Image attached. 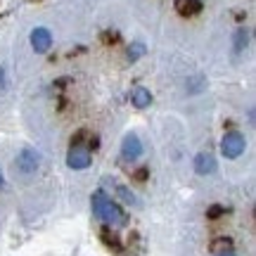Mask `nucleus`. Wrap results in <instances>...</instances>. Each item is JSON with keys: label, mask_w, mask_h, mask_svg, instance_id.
Wrapping results in <instances>:
<instances>
[{"label": "nucleus", "mask_w": 256, "mask_h": 256, "mask_svg": "<svg viewBox=\"0 0 256 256\" xmlns=\"http://www.w3.org/2000/svg\"><path fill=\"white\" fill-rule=\"evenodd\" d=\"M90 204H92V214L95 218L104 220L107 226H124L126 223V214L121 211V206L116 202H112L104 190H98L95 194L90 197Z\"/></svg>", "instance_id": "f257e3e1"}, {"label": "nucleus", "mask_w": 256, "mask_h": 256, "mask_svg": "<svg viewBox=\"0 0 256 256\" xmlns=\"http://www.w3.org/2000/svg\"><path fill=\"white\" fill-rule=\"evenodd\" d=\"M92 162L90 156V150L86 145H72L69 147V154H66V166L74 168V171H83V168H88Z\"/></svg>", "instance_id": "7ed1b4c3"}, {"label": "nucleus", "mask_w": 256, "mask_h": 256, "mask_svg": "<svg viewBox=\"0 0 256 256\" xmlns=\"http://www.w3.org/2000/svg\"><path fill=\"white\" fill-rule=\"evenodd\" d=\"M147 52V48H145V43H140V40H138V43H133V46L128 48V52H126V60L130 64L133 62H138V60H140V57L145 55Z\"/></svg>", "instance_id": "9b49d317"}, {"label": "nucleus", "mask_w": 256, "mask_h": 256, "mask_svg": "<svg viewBox=\"0 0 256 256\" xmlns=\"http://www.w3.org/2000/svg\"><path fill=\"white\" fill-rule=\"evenodd\" d=\"M244 150H247V138L240 130H228L220 140V152L226 159H238V156L244 154Z\"/></svg>", "instance_id": "f03ea898"}, {"label": "nucleus", "mask_w": 256, "mask_h": 256, "mask_svg": "<svg viewBox=\"0 0 256 256\" xmlns=\"http://www.w3.org/2000/svg\"><path fill=\"white\" fill-rule=\"evenodd\" d=\"M114 190H116V194H119L121 200L126 202V204H138V197L133 194V192L128 190L126 185H121V183H114Z\"/></svg>", "instance_id": "f8f14e48"}, {"label": "nucleus", "mask_w": 256, "mask_h": 256, "mask_svg": "<svg viewBox=\"0 0 256 256\" xmlns=\"http://www.w3.org/2000/svg\"><path fill=\"white\" fill-rule=\"evenodd\" d=\"M38 164H40V154H38L36 150H31V147H24L17 154V166L22 174H36Z\"/></svg>", "instance_id": "20e7f679"}, {"label": "nucleus", "mask_w": 256, "mask_h": 256, "mask_svg": "<svg viewBox=\"0 0 256 256\" xmlns=\"http://www.w3.org/2000/svg\"><path fill=\"white\" fill-rule=\"evenodd\" d=\"M102 43H107V46H110V43H112V46H114V43H119V34H116V31H104V34H102Z\"/></svg>", "instance_id": "2eb2a0df"}, {"label": "nucleus", "mask_w": 256, "mask_h": 256, "mask_svg": "<svg viewBox=\"0 0 256 256\" xmlns=\"http://www.w3.org/2000/svg\"><path fill=\"white\" fill-rule=\"evenodd\" d=\"M223 214H226V206H220V204H214V206H209V211H206V218L216 220V218H220Z\"/></svg>", "instance_id": "4468645a"}, {"label": "nucleus", "mask_w": 256, "mask_h": 256, "mask_svg": "<svg viewBox=\"0 0 256 256\" xmlns=\"http://www.w3.org/2000/svg\"><path fill=\"white\" fill-rule=\"evenodd\" d=\"M28 40H31V48L36 50L38 55H43V52H48V50L52 48V34H50V28H46V26L34 28Z\"/></svg>", "instance_id": "39448f33"}, {"label": "nucleus", "mask_w": 256, "mask_h": 256, "mask_svg": "<svg viewBox=\"0 0 256 256\" xmlns=\"http://www.w3.org/2000/svg\"><path fill=\"white\" fill-rule=\"evenodd\" d=\"M232 249V240L230 238H218L211 242V252L214 254H220V252H230Z\"/></svg>", "instance_id": "ddd939ff"}, {"label": "nucleus", "mask_w": 256, "mask_h": 256, "mask_svg": "<svg viewBox=\"0 0 256 256\" xmlns=\"http://www.w3.org/2000/svg\"><path fill=\"white\" fill-rule=\"evenodd\" d=\"M176 10L183 17H194L202 12V0H176Z\"/></svg>", "instance_id": "1a4fd4ad"}, {"label": "nucleus", "mask_w": 256, "mask_h": 256, "mask_svg": "<svg viewBox=\"0 0 256 256\" xmlns=\"http://www.w3.org/2000/svg\"><path fill=\"white\" fill-rule=\"evenodd\" d=\"M140 154H142V142H140V138H138L136 133H126L124 140H121V156H124L126 162H136Z\"/></svg>", "instance_id": "423d86ee"}, {"label": "nucleus", "mask_w": 256, "mask_h": 256, "mask_svg": "<svg viewBox=\"0 0 256 256\" xmlns=\"http://www.w3.org/2000/svg\"><path fill=\"white\" fill-rule=\"evenodd\" d=\"M216 156L211 154V152H200V154L194 156V171L200 176H211L216 171Z\"/></svg>", "instance_id": "0eeeda50"}, {"label": "nucleus", "mask_w": 256, "mask_h": 256, "mask_svg": "<svg viewBox=\"0 0 256 256\" xmlns=\"http://www.w3.org/2000/svg\"><path fill=\"white\" fill-rule=\"evenodd\" d=\"M247 46H249V31L247 28H238L235 36H232V50L240 55V52H244Z\"/></svg>", "instance_id": "9d476101"}, {"label": "nucleus", "mask_w": 256, "mask_h": 256, "mask_svg": "<svg viewBox=\"0 0 256 256\" xmlns=\"http://www.w3.org/2000/svg\"><path fill=\"white\" fill-rule=\"evenodd\" d=\"M66 86H72V78H57V81L52 83L55 90H62V88H66Z\"/></svg>", "instance_id": "f3484780"}, {"label": "nucleus", "mask_w": 256, "mask_h": 256, "mask_svg": "<svg viewBox=\"0 0 256 256\" xmlns=\"http://www.w3.org/2000/svg\"><path fill=\"white\" fill-rule=\"evenodd\" d=\"M5 185V176H2V171H0V188Z\"/></svg>", "instance_id": "aec40b11"}, {"label": "nucleus", "mask_w": 256, "mask_h": 256, "mask_svg": "<svg viewBox=\"0 0 256 256\" xmlns=\"http://www.w3.org/2000/svg\"><path fill=\"white\" fill-rule=\"evenodd\" d=\"M0 88H5V83H2V69H0Z\"/></svg>", "instance_id": "412c9836"}, {"label": "nucleus", "mask_w": 256, "mask_h": 256, "mask_svg": "<svg viewBox=\"0 0 256 256\" xmlns=\"http://www.w3.org/2000/svg\"><path fill=\"white\" fill-rule=\"evenodd\" d=\"M214 256H238V254H235V252L230 249V252H220V254H214Z\"/></svg>", "instance_id": "6ab92c4d"}, {"label": "nucleus", "mask_w": 256, "mask_h": 256, "mask_svg": "<svg viewBox=\"0 0 256 256\" xmlns=\"http://www.w3.org/2000/svg\"><path fill=\"white\" fill-rule=\"evenodd\" d=\"M130 102H133L136 110H147L150 102H152V92L147 90V88H142V86H138L136 90L130 92Z\"/></svg>", "instance_id": "6e6552de"}, {"label": "nucleus", "mask_w": 256, "mask_h": 256, "mask_svg": "<svg viewBox=\"0 0 256 256\" xmlns=\"http://www.w3.org/2000/svg\"><path fill=\"white\" fill-rule=\"evenodd\" d=\"M136 178H138V180H145V178H147V168H140V171L136 174Z\"/></svg>", "instance_id": "a211bd4d"}, {"label": "nucleus", "mask_w": 256, "mask_h": 256, "mask_svg": "<svg viewBox=\"0 0 256 256\" xmlns=\"http://www.w3.org/2000/svg\"><path fill=\"white\" fill-rule=\"evenodd\" d=\"M102 240L110 244V247H114V249H119V240L114 238V235H110V230H102Z\"/></svg>", "instance_id": "dca6fc26"}]
</instances>
